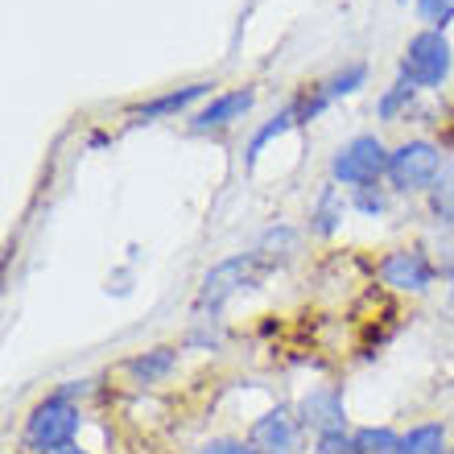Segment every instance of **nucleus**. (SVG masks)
I'll use <instances>...</instances> for the list:
<instances>
[{"label":"nucleus","instance_id":"nucleus-20","mask_svg":"<svg viewBox=\"0 0 454 454\" xmlns=\"http://www.w3.org/2000/svg\"><path fill=\"white\" fill-rule=\"evenodd\" d=\"M323 203H326V207H331V203H335V194L326 191V194H323ZM318 219H323V223H318V231H331V227H335V219L326 215V211H323V215H318Z\"/></svg>","mask_w":454,"mask_h":454},{"label":"nucleus","instance_id":"nucleus-1","mask_svg":"<svg viewBox=\"0 0 454 454\" xmlns=\"http://www.w3.org/2000/svg\"><path fill=\"white\" fill-rule=\"evenodd\" d=\"M74 434H79V409L71 405L67 393H59L29 413V421H25V450L62 454V450H71Z\"/></svg>","mask_w":454,"mask_h":454},{"label":"nucleus","instance_id":"nucleus-14","mask_svg":"<svg viewBox=\"0 0 454 454\" xmlns=\"http://www.w3.org/2000/svg\"><path fill=\"white\" fill-rule=\"evenodd\" d=\"M129 368L137 372L145 384H153V380H161V376H169V368H174V351H169V347H157V351H149V356L132 359Z\"/></svg>","mask_w":454,"mask_h":454},{"label":"nucleus","instance_id":"nucleus-13","mask_svg":"<svg viewBox=\"0 0 454 454\" xmlns=\"http://www.w3.org/2000/svg\"><path fill=\"white\" fill-rule=\"evenodd\" d=\"M446 450V438H442V426H418L401 438V454H442Z\"/></svg>","mask_w":454,"mask_h":454},{"label":"nucleus","instance_id":"nucleus-17","mask_svg":"<svg viewBox=\"0 0 454 454\" xmlns=\"http://www.w3.org/2000/svg\"><path fill=\"white\" fill-rule=\"evenodd\" d=\"M418 9L430 25H446L454 17V0H418Z\"/></svg>","mask_w":454,"mask_h":454},{"label":"nucleus","instance_id":"nucleus-7","mask_svg":"<svg viewBox=\"0 0 454 454\" xmlns=\"http://www.w3.org/2000/svg\"><path fill=\"white\" fill-rule=\"evenodd\" d=\"M248 281H252V256H231V261L215 264L203 281V306L215 310V306H223V301L231 298L239 286H248Z\"/></svg>","mask_w":454,"mask_h":454},{"label":"nucleus","instance_id":"nucleus-6","mask_svg":"<svg viewBox=\"0 0 454 454\" xmlns=\"http://www.w3.org/2000/svg\"><path fill=\"white\" fill-rule=\"evenodd\" d=\"M380 277H384V286L405 289V294H421L434 281V264L426 261V252L401 248V252H388L380 261Z\"/></svg>","mask_w":454,"mask_h":454},{"label":"nucleus","instance_id":"nucleus-12","mask_svg":"<svg viewBox=\"0 0 454 454\" xmlns=\"http://www.w3.org/2000/svg\"><path fill=\"white\" fill-rule=\"evenodd\" d=\"M351 446H356V454H401V438H396L393 430H376V426H368V430L351 434Z\"/></svg>","mask_w":454,"mask_h":454},{"label":"nucleus","instance_id":"nucleus-22","mask_svg":"<svg viewBox=\"0 0 454 454\" xmlns=\"http://www.w3.org/2000/svg\"><path fill=\"white\" fill-rule=\"evenodd\" d=\"M450 454H454V450H450Z\"/></svg>","mask_w":454,"mask_h":454},{"label":"nucleus","instance_id":"nucleus-21","mask_svg":"<svg viewBox=\"0 0 454 454\" xmlns=\"http://www.w3.org/2000/svg\"><path fill=\"white\" fill-rule=\"evenodd\" d=\"M62 454H87V450H79V446H71V450H62Z\"/></svg>","mask_w":454,"mask_h":454},{"label":"nucleus","instance_id":"nucleus-2","mask_svg":"<svg viewBox=\"0 0 454 454\" xmlns=\"http://www.w3.org/2000/svg\"><path fill=\"white\" fill-rule=\"evenodd\" d=\"M384 169H388V153H384V145L376 141V137H356V141H347L335 153V161H331L335 182L356 186V191H368Z\"/></svg>","mask_w":454,"mask_h":454},{"label":"nucleus","instance_id":"nucleus-15","mask_svg":"<svg viewBox=\"0 0 454 454\" xmlns=\"http://www.w3.org/2000/svg\"><path fill=\"white\" fill-rule=\"evenodd\" d=\"M430 191H434V199H430L434 215H442V219H450V223H454V166L442 169V178L434 182Z\"/></svg>","mask_w":454,"mask_h":454},{"label":"nucleus","instance_id":"nucleus-16","mask_svg":"<svg viewBox=\"0 0 454 454\" xmlns=\"http://www.w3.org/2000/svg\"><path fill=\"white\" fill-rule=\"evenodd\" d=\"M294 116H298V108H286V112H281V116L273 120V124H269V129H264V132H256V141H252V149H248V161H256V153H261V149H264V141H273L277 132H286L289 124H294Z\"/></svg>","mask_w":454,"mask_h":454},{"label":"nucleus","instance_id":"nucleus-11","mask_svg":"<svg viewBox=\"0 0 454 454\" xmlns=\"http://www.w3.org/2000/svg\"><path fill=\"white\" fill-rule=\"evenodd\" d=\"M207 91H211V83H191V87H182V91H169V96L153 99V104H141V108H137V116L153 120V116H166V112H182L186 104H194L199 96H207Z\"/></svg>","mask_w":454,"mask_h":454},{"label":"nucleus","instance_id":"nucleus-19","mask_svg":"<svg viewBox=\"0 0 454 454\" xmlns=\"http://www.w3.org/2000/svg\"><path fill=\"white\" fill-rule=\"evenodd\" d=\"M199 454H261L256 446H244V442H231V438H219V442H207Z\"/></svg>","mask_w":454,"mask_h":454},{"label":"nucleus","instance_id":"nucleus-3","mask_svg":"<svg viewBox=\"0 0 454 454\" xmlns=\"http://www.w3.org/2000/svg\"><path fill=\"white\" fill-rule=\"evenodd\" d=\"M442 157L430 141H405L396 153H388V178L396 191H430L438 182Z\"/></svg>","mask_w":454,"mask_h":454},{"label":"nucleus","instance_id":"nucleus-10","mask_svg":"<svg viewBox=\"0 0 454 454\" xmlns=\"http://www.w3.org/2000/svg\"><path fill=\"white\" fill-rule=\"evenodd\" d=\"M364 74H368V71H364V67H359V62H356V67H347V71H339L335 79H326V83L318 87V91H314V99H306V108H301V116L310 120L314 112H323L326 104H331V99H339V96H351V91H356V87L364 83Z\"/></svg>","mask_w":454,"mask_h":454},{"label":"nucleus","instance_id":"nucleus-4","mask_svg":"<svg viewBox=\"0 0 454 454\" xmlns=\"http://www.w3.org/2000/svg\"><path fill=\"white\" fill-rule=\"evenodd\" d=\"M450 74V46L438 29L409 37L405 46V79L413 87H438Z\"/></svg>","mask_w":454,"mask_h":454},{"label":"nucleus","instance_id":"nucleus-18","mask_svg":"<svg viewBox=\"0 0 454 454\" xmlns=\"http://www.w3.org/2000/svg\"><path fill=\"white\" fill-rule=\"evenodd\" d=\"M314 454H356V446H351V438L339 430V434H323V438H318V450H314Z\"/></svg>","mask_w":454,"mask_h":454},{"label":"nucleus","instance_id":"nucleus-8","mask_svg":"<svg viewBox=\"0 0 454 454\" xmlns=\"http://www.w3.org/2000/svg\"><path fill=\"white\" fill-rule=\"evenodd\" d=\"M301 426H314L318 434H339L343 430V401L335 388H314L301 401Z\"/></svg>","mask_w":454,"mask_h":454},{"label":"nucleus","instance_id":"nucleus-5","mask_svg":"<svg viewBox=\"0 0 454 454\" xmlns=\"http://www.w3.org/2000/svg\"><path fill=\"white\" fill-rule=\"evenodd\" d=\"M252 446L261 454H301V421L286 409H273L252 426Z\"/></svg>","mask_w":454,"mask_h":454},{"label":"nucleus","instance_id":"nucleus-9","mask_svg":"<svg viewBox=\"0 0 454 454\" xmlns=\"http://www.w3.org/2000/svg\"><path fill=\"white\" fill-rule=\"evenodd\" d=\"M252 91L244 87V91H227V96H219V99H211L199 116H194V129L199 132H207V129H223V124H231L236 116H244V112L252 108Z\"/></svg>","mask_w":454,"mask_h":454}]
</instances>
